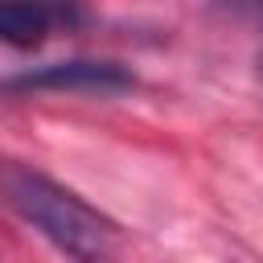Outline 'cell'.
Instances as JSON below:
<instances>
[{
  "mask_svg": "<svg viewBox=\"0 0 263 263\" xmlns=\"http://www.w3.org/2000/svg\"><path fill=\"white\" fill-rule=\"evenodd\" d=\"M0 185H4L8 205L62 255H70L74 263H115L119 255L115 222L99 214L90 201H82L74 189L21 164L4 168Z\"/></svg>",
  "mask_w": 263,
  "mask_h": 263,
  "instance_id": "cell-1",
  "label": "cell"
},
{
  "mask_svg": "<svg viewBox=\"0 0 263 263\" xmlns=\"http://www.w3.org/2000/svg\"><path fill=\"white\" fill-rule=\"evenodd\" d=\"M136 74L123 62H107V58H66V62H49L37 70H21L12 78L0 82V90H82V95H119L132 90Z\"/></svg>",
  "mask_w": 263,
  "mask_h": 263,
  "instance_id": "cell-2",
  "label": "cell"
},
{
  "mask_svg": "<svg viewBox=\"0 0 263 263\" xmlns=\"http://www.w3.org/2000/svg\"><path fill=\"white\" fill-rule=\"evenodd\" d=\"M74 21H82V12L62 4H0V41L29 49L41 45L53 25H74Z\"/></svg>",
  "mask_w": 263,
  "mask_h": 263,
  "instance_id": "cell-3",
  "label": "cell"
},
{
  "mask_svg": "<svg viewBox=\"0 0 263 263\" xmlns=\"http://www.w3.org/2000/svg\"><path fill=\"white\" fill-rule=\"evenodd\" d=\"M259 86H263V49H259Z\"/></svg>",
  "mask_w": 263,
  "mask_h": 263,
  "instance_id": "cell-4",
  "label": "cell"
}]
</instances>
